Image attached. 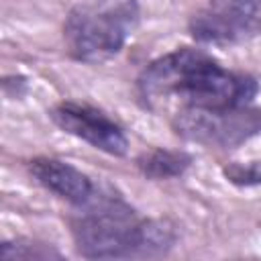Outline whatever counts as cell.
I'll use <instances>...</instances> for the list:
<instances>
[{"label":"cell","mask_w":261,"mask_h":261,"mask_svg":"<svg viewBox=\"0 0 261 261\" xmlns=\"http://www.w3.org/2000/svg\"><path fill=\"white\" fill-rule=\"evenodd\" d=\"M51 118L61 130L90 143L92 147L108 155H124L128 149V141L122 128L90 106L63 102L57 108H53Z\"/></svg>","instance_id":"cell-6"},{"label":"cell","mask_w":261,"mask_h":261,"mask_svg":"<svg viewBox=\"0 0 261 261\" xmlns=\"http://www.w3.org/2000/svg\"><path fill=\"white\" fill-rule=\"evenodd\" d=\"M31 173L43 188L71 204L82 206L92 198V181L88 179V175H84L80 169L65 161L49 157L33 159Z\"/></svg>","instance_id":"cell-7"},{"label":"cell","mask_w":261,"mask_h":261,"mask_svg":"<svg viewBox=\"0 0 261 261\" xmlns=\"http://www.w3.org/2000/svg\"><path fill=\"white\" fill-rule=\"evenodd\" d=\"M84 212L73 220L77 251L88 259L145 257L165 251L173 232L165 222L143 220L120 200L102 198L82 204Z\"/></svg>","instance_id":"cell-2"},{"label":"cell","mask_w":261,"mask_h":261,"mask_svg":"<svg viewBox=\"0 0 261 261\" xmlns=\"http://www.w3.org/2000/svg\"><path fill=\"white\" fill-rule=\"evenodd\" d=\"M173 128L188 141L228 149L261 130V112L249 106L184 108L175 112Z\"/></svg>","instance_id":"cell-4"},{"label":"cell","mask_w":261,"mask_h":261,"mask_svg":"<svg viewBox=\"0 0 261 261\" xmlns=\"http://www.w3.org/2000/svg\"><path fill=\"white\" fill-rule=\"evenodd\" d=\"M139 22L135 0H110L100 6H77L69 12L63 35L69 53L88 63L116 55Z\"/></svg>","instance_id":"cell-3"},{"label":"cell","mask_w":261,"mask_h":261,"mask_svg":"<svg viewBox=\"0 0 261 261\" xmlns=\"http://www.w3.org/2000/svg\"><path fill=\"white\" fill-rule=\"evenodd\" d=\"M47 257H59L51 249L35 243H2V259H47Z\"/></svg>","instance_id":"cell-9"},{"label":"cell","mask_w":261,"mask_h":261,"mask_svg":"<svg viewBox=\"0 0 261 261\" xmlns=\"http://www.w3.org/2000/svg\"><path fill=\"white\" fill-rule=\"evenodd\" d=\"M139 92L151 108H234L249 106L257 84L249 75L224 69L204 51L175 49L143 69Z\"/></svg>","instance_id":"cell-1"},{"label":"cell","mask_w":261,"mask_h":261,"mask_svg":"<svg viewBox=\"0 0 261 261\" xmlns=\"http://www.w3.org/2000/svg\"><path fill=\"white\" fill-rule=\"evenodd\" d=\"M190 31L202 43H243L261 35V0H208Z\"/></svg>","instance_id":"cell-5"},{"label":"cell","mask_w":261,"mask_h":261,"mask_svg":"<svg viewBox=\"0 0 261 261\" xmlns=\"http://www.w3.org/2000/svg\"><path fill=\"white\" fill-rule=\"evenodd\" d=\"M226 175L230 181L241 184V186H251V184H261V165L259 163H249V165H232L226 169Z\"/></svg>","instance_id":"cell-10"},{"label":"cell","mask_w":261,"mask_h":261,"mask_svg":"<svg viewBox=\"0 0 261 261\" xmlns=\"http://www.w3.org/2000/svg\"><path fill=\"white\" fill-rule=\"evenodd\" d=\"M190 165V157L181 151H151L139 159V167L147 177L153 179H165V177H175L186 171Z\"/></svg>","instance_id":"cell-8"}]
</instances>
